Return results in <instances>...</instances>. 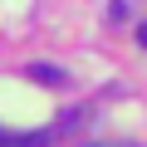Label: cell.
<instances>
[{
  "mask_svg": "<svg viewBox=\"0 0 147 147\" xmlns=\"http://www.w3.org/2000/svg\"><path fill=\"white\" fill-rule=\"evenodd\" d=\"M88 147H132V142H88Z\"/></svg>",
  "mask_w": 147,
  "mask_h": 147,
  "instance_id": "3957f363",
  "label": "cell"
},
{
  "mask_svg": "<svg viewBox=\"0 0 147 147\" xmlns=\"http://www.w3.org/2000/svg\"><path fill=\"white\" fill-rule=\"evenodd\" d=\"M137 44H142V49H147V25H142V30H137Z\"/></svg>",
  "mask_w": 147,
  "mask_h": 147,
  "instance_id": "277c9868",
  "label": "cell"
},
{
  "mask_svg": "<svg viewBox=\"0 0 147 147\" xmlns=\"http://www.w3.org/2000/svg\"><path fill=\"white\" fill-rule=\"evenodd\" d=\"M54 142V132H5L0 127V147H44Z\"/></svg>",
  "mask_w": 147,
  "mask_h": 147,
  "instance_id": "6da1fadb",
  "label": "cell"
},
{
  "mask_svg": "<svg viewBox=\"0 0 147 147\" xmlns=\"http://www.w3.org/2000/svg\"><path fill=\"white\" fill-rule=\"evenodd\" d=\"M30 79L54 88V84H64V69H54V64H30Z\"/></svg>",
  "mask_w": 147,
  "mask_h": 147,
  "instance_id": "7a4b0ae2",
  "label": "cell"
}]
</instances>
